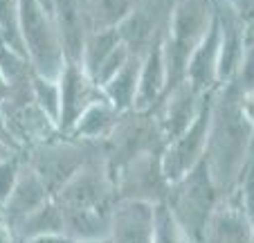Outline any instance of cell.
<instances>
[{
    "instance_id": "6da1fadb",
    "label": "cell",
    "mask_w": 254,
    "mask_h": 243,
    "mask_svg": "<svg viewBox=\"0 0 254 243\" xmlns=\"http://www.w3.org/2000/svg\"><path fill=\"white\" fill-rule=\"evenodd\" d=\"M254 144V126L241 106V88L234 81L218 86L211 99L209 140L205 164L216 187L227 196L234 189Z\"/></svg>"
},
{
    "instance_id": "7a4b0ae2",
    "label": "cell",
    "mask_w": 254,
    "mask_h": 243,
    "mask_svg": "<svg viewBox=\"0 0 254 243\" xmlns=\"http://www.w3.org/2000/svg\"><path fill=\"white\" fill-rule=\"evenodd\" d=\"M214 0H173L167 32L162 38V54L169 79L167 92L185 81L189 57L214 23Z\"/></svg>"
},
{
    "instance_id": "3957f363",
    "label": "cell",
    "mask_w": 254,
    "mask_h": 243,
    "mask_svg": "<svg viewBox=\"0 0 254 243\" xmlns=\"http://www.w3.org/2000/svg\"><path fill=\"white\" fill-rule=\"evenodd\" d=\"M104 156L101 144L81 142L70 135L57 133L23 151L25 164L43 180L50 194H57L70 178H74L86 164Z\"/></svg>"
},
{
    "instance_id": "277c9868",
    "label": "cell",
    "mask_w": 254,
    "mask_h": 243,
    "mask_svg": "<svg viewBox=\"0 0 254 243\" xmlns=\"http://www.w3.org/2000/svg\"><path fill=\"white\" fill-rule=\"evenodd\" d=\"M225 198L223 191L216 187L214 178L207 171V164H198L191 173L180 178L169 187V196L164 205L173 214L176 223L183 228L191 243H202L207 223L214 210Z\"/></svg>"
},
{
    "instance_id": "5b68a950",
    "label": "cell",
    "mask_w": 254,
    "mask_h": 243,
    "mask_svg": "<svg viewBox=\"0 0 254 243\" xmlns=\"http://www.w3.org/2000/svg\"><path fill=\"white\" fill-rule=\"evenodd\" d=\"M18 27L32 70L48 79H59L65 57L52 16L41 9L36 0H18Z\"/></svg>"
},
{
    "instance_id": "8992f818",
    "label": "cell",
    "mask_w": 254,
    "mask_h": 243,
    "mask_svg": "<svg viewBox=\"0 0 254 243\" xmlns=\"http://www.w3.org/2000/svg\"><path fill=\"white\" fill-rule=\"evenodd\" d=\"M162 149L164 138L158 117L153 113H139V110L122 115L111 138L101 142L104 162L111 176H115L124 164H128L137 156H144L149 151H162Z\"/></svg>"
},
{
    "instance_id": "52a82bcc",
    "label": "cell",
    "mask_w": 254,
    "mask_h": 243,
    "mask_svg": "<svg viewBox=\"0 0 254 243\" xmlns=\"http://www.w3.org/2000/svg\"><path fill=\"white\" fill-rule=\"evenodd\" d=\"M52 200L63 212L77 210H113L115 196V182L104 162V156L92 160L81 169L74 178L65 182Z\"/></svg>"
},
{
    "instance_id": "ba28073f",
    "label": "cell",
    "mask_w": 254,
    "mask_h": 243,
    "mask_svg": "<svg viewBox=\"0 0 254 243\" xmlns=\"http://www.w3.org/2000/svg\"><path fill=\"white\" fill-rule=\"evenodd\" d=\"M211 99L214 92L207 97L200 115L193 119V124L187 126L180 135L169 140L162 149V171L167 180L178 182L187 173H191L198 164L205 162L207 153V140H209V122H211Z\"/></svg>"
},
{
    "instance_id": "9c48e42d",
    "label": "cell",
    "mask_w": 254,
    "mask_h": 243,
    "mask_svg": "<svg viewBox=\"0 0 254 243\" xmlns=\"http://www.w3.org/2000/svg\"><path fill=\"white\" fill-rule=\"evenodd\" d=\"M162 151H149L137 156L113 176L115 196L126 200H139L149 205H162L169 196L171 182L162 171Z\"/></svg>"
},
{
    "instance_id": "30bf717a",
    "label": "cell",
    "mask_w": 254,
    "mask_h": 243,
    "mask_svg": "<svg viewBox=\"0 0 254 243\" xmlns=\"http://www.w3.org/2000/svg\"><path fill=\"white\" fill-rule=\"evenodd\" d=\"M171 0H137L124 23L117 27L120 41L133 57L142 59L155 43H160L167 32Z\"/></svg>"
},
{
    "instance_id": "8fae6325",
    "label": "cell",
    "mask_w": 254,
    "mask_h": 243,
    "mask_svg": "<svg viewBox=\"0 0 254 243\" xmlns=\"http://www.w3.org/2000/svg\"><path fill=\"white\" fill-rule=\"evenodd\" d=\"M59 92H61V110H59V133L65 135L77 122V117L101 97V90L90 79L81 63L65 61L59 75Z\"/></svg>"
},
{
    "instance_id": "7c38bea8",
    "label": "cell",
    "mask_w": 254,
    "mask_h": 243,
    "mask_svg": "<svg viewBox=\"0 0 254 243\" xmlns=\"http://www.w3.org/2000/svg\"><path fill=\"white\" fill-rule=\"evenodd\" d=\"M155 205L117 198L111 210V243H153Z\"/></svg>"
},
{
    "instance_id": "4fadbf2b",
    "label": "cell",
    "mask_w": 254,
    "mask_h": 243,
    "mask_svg": "<svg viewBox=\"0 0 254 243\" xmlns=\"http://www.w3.org/2000/svg\"><path fill=\"white\" fill-rule=\"evenodd\" d=\"M209 95H200L196 88L189 86L187 81H183V83L176 86L171 92H167L162 104H160L158 110L153 113L155 117H158L164 144H167L169 140H173L176 135H180L187 126L193 124V119L200 115L202 106H205Z\"/></svg>"
},
{
    "instance_id": "5bb4252c",
    "label": "cell",
    "mask_w": 254,
    "mask_h": 243,
    "mask_svg": "<svg viewBox=\"0 0 254 243\" xmlns=\"http://www.w3.org/2000/svg\"><path fill=\"white\" fill-rule=\"evenodd\" d=\"M50 198H52V194H50L48 187L43 185V180L25 164L14 191H11L9 198L5 200V205L0 207V223L14 234L16 228H18L27 216H32L39 207H43Z\"/></svg>"
},
{
    "instance_id": "9a60e30c",
    "label": "cell",
    "mask_w": 254,
    "mask_h": 243,
    "mask_svg": "<svg viewBox=\"0 0 254 243\" xmlns=\"http://www.w3.org/2000/svg\"><path fill=\"white\" fill-rule=\"evenodd\" d=\"M202 243H254V221L232 194L214 210Z\"/></svg>"
},
{
    "instance_id": "2e32d148",
    "label": "cell",
    "mask_w": 254,
    "mask_h": 243,
    "mask_svg": "<svg viewBox=\"0 0 254 243\" xmlns=\"http://www.w3.org/2000/svg\"><path fill=\"white\" fill-rule=\"evenodd\" d=\"M218 48H221V25L218 16H214V23L191 52L185 72V81L200 95H209L218 88Z\"/></svg>"
},
{
    "instance_id": "e0dca14e",
    "label": "cell",
    "mask_w": 254,
    "mask_h": 243,
    "mask_svg": "<svg viewBox=\"0 0 254 243\" xmlns=\"http://www.w3.org/2000/svg\"><path fill=\"white\" fill-rule=\"evenodd\" d=\"M169 88L167 79V66H164L162 54V41L155 43L149 52L142 57L139 63V83H137V99H135V110L139 113H155L162 104Z\"/></svg>"
},
{
    "instance_id": "ac0fdd59",
    "label": "cell",
    "mask_w": 254,
    "mask_h": 243,
    "mask_svg": "<svg viewBox=\"0 0 254 243\" xmlns=\"http://www.w3.org/2000/svg\"><path fill=\"white\" fill-rule=\"evenodd\" d=\"M52 20H54V27H57L59 41H61L65 61L79 63L83 38L88 34L86 14H83V0H54Z\"/></svg>"
},
{
    "instance_id": "d6986e66",
    "label": "cell",
    "mask_w": 254,
    "mask_h": 243,
    "mask_svg": "<svg viewBox=\"0 0 254 243\" xmlns=\"http://www.w3.org/2000/svg\"><path fill=\"white\" fill-rule=\"evenodd\" d=\"M122 113L111 104L106 101L104 95L99 99H95L81 115L77 117V122L72 124V129L65 135L74 140H81V142H95L101 144L111 138V133L115 131L117 122H120Z\"/></svg>"
},
{
    "instance_id": "ffe728a7",
    "label": "cell",
    "mask_w": 254,
    "mask_h": 243,
    "mask_svg": "<svg viewBox=\"0 0 254 243\" xmlns=\"http://www.w3.org/2000/svg\"><path fill=\"white\" fill-rule=\"evenodd\" d=\"M139 57H130L126 66L117 72L113 79H108L101 86V95L106 101H111L122 115L135 110V99H137V83H139Z\"/></svg>"
},
{
    "instance_id": "44dd1931",
    "label": "cell",
    "mask_w": 254,
    "mask_h": 243,
    "mask_svg": "<svg viewBox=\"0 0 254 243\" xmlns=\"http://www.w3.org/2000/svg\"><path fill=\"white\" fill-rule=\"evenodd\" d=\"M137 0H83L88 32L90 29H117L133 11Z\"/></svg>"
},
{
    "instance_id": "7402d4cb",
    "label": "cell",
    "mask_w": 254,
    "mask_h": 243,
    "mask_svg": "<svg viewBox=\"0 0 254 243\" xmlns=\"http://www.w3.org/2000/svg\"><path fill=\"white\" fill-rule=\"evenodd\" d=\"M120 45H122V41H120V32H117V29H90V32L86 34L79 63H81V68L90 75V79L97 68L101 66V61H104L113 50L120 48Z\"/></svg>"
},
{
    "instance_id": "603a6c76",
    "label": "cell",
    "mask_w": 254,
    "mask_h": 243,
    "mask_svg": "<svg viewBox=\"0 0 254 243\" xmlns=\"http://www.w3.org/2000/svg\"><path fill=\"white\" fill-rule=\"evenodd\" d=\"M59 232H63V214L57 203L50 198L43 207H39L32 216H27L16 228L14 237L16 241H23V239L41 237V234H59Z\"/></svg>"
},
{
    "instance_id": "cb8c5ba5",
    "label": "cell",
    "mask_w": 254,
    "mask_h": 243,
    "mask_svg": "<svg viewBox=\"0 0 254 243\" xmlns=\"http://www.w3.org/2000/svg\"><path fill=\"white\" fill-rule=\"evenodd\" d=\"M29 95H32L34 106L41 110L48 119H52L59 129V110H61V92H59V81L48 79L34 72L32 86H29Z\"/></svg>"
},
{
    "instance_id": "d4e9b609",
    "label": "cell",
    "mask_w": 254,
    "mask_h": 243,
    "mask_svg": "<svg viewBox=\"0 0 254 243\" xmlns=\"http://www.w3.org/2000/svg\"><path fill=\"white\" fill-rule=\"evenodd\" d=\"M0 43L23 52L18 27V0H0Z\"/></svg>"
},
{
    "instance_id": "484cf974",
    "label": "cell",
    "mask_w": 254,
    "mask_h": 243,
    "mask_svg": "<svg viewBox=\"0 0 254 243\" xmlns=\"http://www.w3.org/2000/svg\"><path fill=\"white\" fill-rule=\"evenodd\" d=\"M153 243H191L187 239V234L183 232V228L176 223L173 214L169 212V207L155 205V232H153Z\"/></svg>"
},
{
    "instance_id": "4316f807",
    "label": "cell",
    "mask_w": 254,
    "mask_h": 243,
    "mask_svg": "<svg viewBox=\"0 0 254 243\" xmlns=\"http://www.w3.org/2000/svg\"><path fill=\"white\" fill-rule=\"evenodd\" d=\"M230 194L239 200L241 207H243L250 214V219L254 221V144H252V151H250L243 169H241L239 180H236L234 189H232Z\"/></svg>"
},
{
    "instance_id": "83f0119b",
    "label": "cell",
    "mask_w": 254,
    "mask_h": 243,
    "mask_svg": "<svg viewBox=\"0 0 254 243\" xmlns=\"http://www.w3.org/2000/svg\"><path fill=\"white\" fill-rule=\"evenodd\" d=\"M25 160L23 153H11L5 160H0V207L5 205V200L14 191L16 182H18L20 173H23Z\"/></svg>"
},
{
    "instance_id": "f1b7e54d",
    "label": "cell",
    "mask_w": 254,
    "mask_h": 243,
    "mask_svg": "<svg viewBox=\"0 0 254 243\" xmlns=\"http://www.w3.org/2000/svg\"><path fill=\"white\" fill-rule=\"evenodd\" d=\"M130 57H133V54H130L124 45H120L117 50H113V52L101 61V66L95 70V75H92V81L97 83V88L101 90V86H104L108 79H113V77L126 66V61H128Z\"/></svg>"
},
{
    "instance_id": "f546056e",
    "label": "cell",
    "mask_w": 254,
    "mask_h": 243,
    "mask_svg": "<svg viewBox=\"0 0 254 243\" xmlns=\"http://www.w3.org/2000/svg\"><path fill=\"white\" fill-rule=\"evenodd\" d=\"M245 34V43H254V0H227Z\"/></svg>"
},
{
    "instance_id": "4dcf8cb0",
    "label": "cell",
    "mask_w": 254,
    "mask_h": 243,
    "mask_svg": "<svg viewBox=\"0 0 254 243\" xmlns=\"http://www.w3.org/2000/svg\"><path fill=\"white\" fill-rule=\"evenodd\" d=\"M234 83L241 88L243 92H254V43L248 45L241 59V66L236 70Z\"/></svg>"
},
{
    "instance_id": "1f68e13d",
    "label": "cell",
    "mask_w": 254,
    "mask_h": 243,
    "mask_svg": "<svg viewBox=\"0 0 254 243\" xmlns=\"http://www.w3.org/2000/svg\"><path fill=\"white\" fill-rule=\"evenodd\" d=\"M18 243H77L72 241L67 234L59 232V234H41V237H32V239H23Z\"/></svg>"
},
{
    "instance_id": "d6a6232c",
    "label": "cell",
    "mask_w": 254,
    "mask_h": 243,
    "mask_svg": "<svg viewBox=\"0 0 254 243\" xmlns=\"http://www.w3.org/2000/svg\"><path fill=\"white\" fill-rule=\"evenodd\" d=\"M0 140H5L9 147H14L16 151H18V147H16V140H14V135H11V131H9V122H7V115H5V108H2V104H0Z\"/></svg>"
},
{
    "instance_id": "836d02e7",
    "label": "cell",
    "mask_w": 254,
    "mask_h": 243,
    "mask_svg": "<svg viewBox=\"0 0 254 243\" xmlns=\"http://www.w3.org/2000/svg\"><path fill=\"white\" fill-rule=\"evenodd\" d=\"M0 243H18V241H16V237L2 223H0Z\"/></svg>"
},
{
    "instance_id": "e575fe53",
    "label": "cell",
    "mask_w": 254,
    "mask_h": 243,
    "mask_svg": "<svg viewBox=\"0 0 254 243\" xmlns=\"http://www.w3.org/2000/svg\"><path fill=\"white\" fill-rule=\"evenodd\" d=\"M7 99H9V86H7L5 77L0 75V104H5Z\"/></svg>"
},
{
    "instance_id": "d590c367",
    "label": "cell",
    "mask_w": 254,
    "mask_h": 243,
    "mask_svg": "<svg viewBox=\"0 0 254 243\" xmlns=\"http://www.w3.org/2000/svg\"><path fill=\"white\" fill-rule=\"evenodd\" d=\"M11 153H20V151H16L14 147H9L5 140H0V160H5V158L11 156Z\"/></svg>"
},
{
    "instance_id": "8d00e7d4",
    "label": "cell",
    "mask_w": 254,
    "mask_h": 243,
    "mask_svg": "<svg viewBox=\"0 0 254 243\" xmlns=\"http://www.w3.org/2000/svg\"><path fill=\"white\" fill-rule=\"evenodd\" d=\"M77 243H111V239L104 237V239H90V241H77Z\"/></svg>"
}]
</instances>
